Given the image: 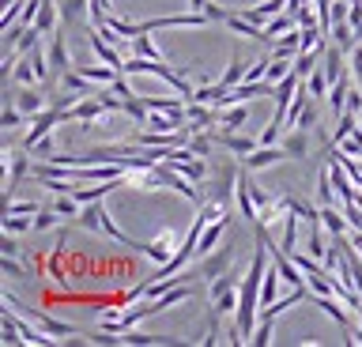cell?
Returning a JSON list of instances; mask_svg holds the SVG:
<instances>
[{"mask_svg":"<svg viewBox=\"0 0 362 347\" xmlns=\"http://www.w3.org/2000/svg\"><path fill=\"white\" fill-rule=\"evenodd\" d=\"M253 238H257V253H253V264H249L245 279L238 283V310H234V329L242 336V343H249L253 336V321L260 313V287H264V257L272 253V242H268V223H253Z\"/></svg>","mask_w":362,"mask_h":347,"instance_id":"obj_1","label":"cell"},{"mask_svg":"<svg viewBox=\"0 0 362 347\" xmlns=\"http://www.w3.org/2000/svg\"><path fill=\"white\" fill-rule=\"evenodd\" d=\"M163 163H170V166H174V170H181V174H185V177H189L192 185H197V182H204V177H208V163H204V155L189 151V148H170Z\"/></svg>","mask_w":362,"mask_h":347,"instance_id":"obj_2","label":"cell"},{"mask_svg":"<svg viewBox=\"0 0 362 347\" xmlns=\"http://www.w3.org/2000/svg\"><path fill=\"white\" fill-rule=\"evenodd\" d=\"M230 261H234V245L223 242L219 249H211L208 257H200L197 268H185V272H189V279H215V276L226 272V264H230Z\"/></svg>","mask_w":362,"mask_h":347,"instance_id":"obj_3","label":"cell"},{"mask_svg":"<svg viewBox=\"0 0 362 347\" xmlns=\"http://www.w3.org/2000/svg\"><path fill=\"white\" fill-rule=\"evenodd\" d=\"M4 306H11L16 313H23V317H30L34 324H38V329H45L49 336H76V329H72V324H64V321H53V317H45V313H38L34 306H27V302H19L16 295H11V290H4Z\"/></svg>","mask_w":362,"mask_h":347,"instance_id":"obj_4","label":"cell"},{"mask_svg":"<svg viewBox=\"0 0 362 347\" xmlns=\"http://www.w3.org/2000/svg\"><path fill=\"white\" fill-rule=\"evenodd\" d=\"M4 95H8L4 102H16V106H19V110H23V114H27L30 121H34V117H38L42 110H45V95H42V91H34V87H19V95L11 98V80H4Z\"/></svg>","mask_w":362,"mask_h":347,"instance_id":"obj_5","label":"cell"},{"mask_svg":"<svg viewBox=\"0 0 362 347\" xmlns=\"http://www.w3.org/2000/svg\"><path fill=\"white\" fill-rule=\"evenodd\" d=\"M238 170H242V166L223 163V166H219V174H215V193H211V200H219L223 208L230 204V193H238V189H234V182H238Z\"/></svg>","mask_w":362,"mask_h":347,"instance_id":"obj_6","label":"cell"},{"mask_svg":"<svg viewBox=\"0 0 362 347\" xmlns=\"http://www.w3.org/2000/svg\"><path fill=\"white\" fill-rule=\"evenodd\" d=\"M208 136L219 143V148H226L230 155H238V159H245L249 151L260 148V140H253V136H234V132H208Z\"/></svg>","mask_w":362,"mask_h":347,"instance_id":"obj_7","label":"cell"},{"mask_svg":"<svg viewBox=\"0 0 362 347\" xmlns=\"http://www.w3.org/2000/svg\"><path fill=\"white\" fill-rule=\"evenodd\" d=\"M279 159H287V148H276V143H260L257 151H249L242 166H249V170H260V166H276Z\"/></svg>","mask_w":362,"mask_h":347,"instance_id":"obj_8","label":"cell"},{"mask_svg":"<svg viewBox=\"0 0 362 347\" xmlns=\"http://www.w3.org/2000/svg\"><path fill=\"white\" fill-rule=\"evenodd\" d=\"M321 72L328 76V83H336L339 76H347V49H339L336 42H328L325 61H321Z\"/></svg>","mask_w":362,"mask_h":347,"instance_id":"obj_9","label":"cell"},{"mask_svg":"<svg viewBox=\"0 0 362 347\" xmlns=\"http://www.w3.org/2000/svg\"><path fill=\"white\" fill-rule=\"evenodd\" d=\"M23 151H27V148H23ZM16 155V159H4L8 163V182H4V200H11V196H16V185L23 182V177H27L30 170H34V166H30V159H27V155Z\"/></svg>","mask_w":362,"mask_h":347,"instance_id":"obj_10","label":"cell"},{"mask_svg":"<svg viewBox=\"0 0 362 347\" xmlns=\"http://www.w3.org/2000/svg\"><path fill=\"white\" fill-rule=\"evenodd\" d=\"M170 245H174V230L166 227L155 242H144V257H147V261H155V264H166L170 257H174V249H170Z\"/></svg>","mask_w":362,"mask_h":347,"instance_id":"obj_11","label":"cell"},{"mask_svg":"<svg viewBox=\"0 0 362 347\" xmlns=\"http://www.w3.org/2000/svg\"><path fill=\"white\" fill-rule=\"evenodd\" d=\"M57 8H61V27L90 23V0H57Z\"/></svg>","mask_w":362,"mask_h":347,"instance_id":"obj_12","label":"cell"},{"mask_svg":"<svg viewBox=\"0 0 362 347\" xmlns=\"http://www.w3.org/2000/svg\"><path fill=\"white\" fill-rule=\"evenodd\" d=\"M347 98H351V76H339V80L328 87V110H332V117L347 114Z\"/></svg>","mask_w":362,"mask_h":347,"instance_id":"obj_13","label":"cell"},{"mask_svg":"<svg viewBox=\"0 0 362 347\" xmlns=\"http://www.w3.org/2000/svg\"><path fill=\"white\" fill-rule=\"evenodd\" d=\"M287 30H298V19H291L287 12L272 16L268 23H264V46H272V42H276V38H283Z\"/></svg>","mask_w":362,"mask_h":347,"instance_id":"obj_14","label":"cell"},{"mask_svg":"<svg viewBox=\"0 0 362 347\" xmlns=\"http://www.w3.org/2000/svg\"><path fill=\"white\" fill-rule=\"evenodd\" d=\"M332 38H336V46H339V49H347V53H355V46H358V35H355V27H351L347 19L332 23Z\"/></svg>","mask_w":362,"mask_h":347,"instance_id":"obj_15","label":"cell"},{"mask_svg":"<svg viewBox=\"0 0 362 347\" xmlns=\"http://www.w3.org/2000/svg\"><path fill=\"white\" fill-rule=\"evenodd\" d=\"M49 61H53V72H57V76H64L68 69H72V64H68V49H64V35H61V30L53 35V53H49Z\"/></svg>","mask_w":362,"mask_h":347,"instance_id":"obj_16","label":"cell"},{"mask_svg":"<svg viewBox=\"0 0 362 347\" xmlns=\"http://www.w3.org/2000/svg\"><path fill=\"white\" fill-rule=\"evenodd\" d=\"M321 223H325L328 230H332V238H336V234H347V227H351L347 216H339V211H332V204H321Z\"/></svg>","mask_w":362,"mask_h":347,"instance_id":"obj_17","label":"cell"},{"mask_svg":"<svg viewBox=\"0 0 362 347\" xmlns=\"http://www.w3.org/2000/svg\"><path fill=\"white\" fill-rule=\"evenodd\" d=\"M245 117H249V114H245V102H234V106L223 110V121H219V125H223V129H242Z\"/></svg>","mask_w":362,"mask_h":347,"instance_id":"obj_18","label":"cell"},{"mask_svg":"<svg viewBox=\"0 0 362 347\" xmlns=\"http://www.w3.org/2000/svg\"><path fill=\"white\" fill-rule=\"evenodd\" d=\"M245 72H249V69H245V61L234 53V57H230V64H226V72H223V83H226V87H238V83L245 80Z\"/></svg>","mask_w":362,"mask_h":347,"instance_id":"obj_19","label":"cell"},{"mask_svg":"<svg viewBox=\"0 0 362 347\" xmlns=\"http://www.w3.org/2000/svg\"><path fill=\"white\" fill-rule=\"evenodd\" d=\"M287 155H294V159H302L305 155V148H310V140H305V129H291V136H287Z\"/></svg>","mask_w":362,"mask_h":347,"instance_id":"obj_20","label":"cell"},{"mask_svg":"<svg viewBox=\"0 0 362 347\" xmlns=\"http://www.w3.org/2000/svg\"><path fill=\"white\" fill-rule=\"evenodd\" d=\"M132 53H136V57H151V61H163V57H158V49H155V42L147 38V30H144V35H136V38H132Z\"/></svg>","mask_w":362,"mask_h":347,"instance_id":"obj_21","label":"cell"},{"mask_svg":"<svg viewBox=\"0 0 362 347\" xmlns=\"http://www.w3.org/2000/svg\"><path fill=\"white\" fill-rule=\"evenodd\" d=\"M332 193H336V185H332V174H328V166L321 174H317V200L321 204H332Z\"/></svg>","mask_w":362,"mask_h":347,"instance_id":"obj_22","label":"cell"},{"mask_svg":"<svg viewBox=\"0 0 362 347\" xmlns=\"http://www.w3.org/2000/svg\"><path fill=\"white\" fill-rule=\"evenodd\" d=\"M305 87H310V95H313V98H325V95H328V87H332V83H328V76H325L321 69H317V72H310V76H305Z\"/></svg>","mask_w":362,"mask_h":347,"instance_id":"obj_23","label":"cell"},{"mask_svg":"<svg viewBox=\"0 0 362 347\" xmlns=\"http://www.w3.org/2000/svg\"><path fill=\"white\" fill-rule=\"evenodd\" d=\"M27 234V230H34V223L27 219V216H8V211H4V234Z\"/></svg>","mask_w":362,"mask_h":347,"instance_id":"obj_24","label":"cell"},{"mask_svg":"<svg viewBox=\"0 0 362 347\" xmlns=\"http://www.w3.org/2000/svg\"><path fill=\"white\" fill-rule=\"evenodd\" d=\"M234 272H223V276H215V283H211V290H208V295H211V302L215 298H219V295H226V290H234Z\"/></svg>","mask_w":362,"mask_h":347,"instance_id":"obj_25","label":"cell"},{"mask_svg":"<svg viewBox=\"0 0 362 347\" xmlns=\"http://www.w3.org/2000/svg\"><path fill=\"white\" fill-rule=\"evenodd\" d=\"M249 343H260V347L272 343V321L268 317H260V324L253 329V336H249Z\"/></svg>","mask_w":362,"mask_h":347,"instance_id":"obj_26","label":"cell"},{"mask_svg":"<svg viewBox=\"0 0 362 347\" xmlns=\"http://www.w3.org/2000/svg\"><path fill=\"white\" fill-rule=\"evenodd\" d=\"M317 121H321V117H317V98H310V106H305L302 117H298V129L310 132V129H317Z\"/></svg>","mask_w":362,"mask_h":347,"instance_id":"obj_27","label":"cell"},{"mask_svg":"<svg viewBox=\"0 0 362 347\" xmlns=\"http://www.w3.org/2000/svg\"><path fill=\"white\" fill-rule=\"evenodd\" d=\"M336 148H344L347 155H358V159H362V125H358L355 132H351V136H347L344 143H336Z\"/></svg>","mask_w":362,"mask_h":347,"instance_id":"obj_28","label":"cell"},{"mask_svg":"<svg viewBox=\"0 0 362 347\" xmlns=\"http://www.w3.org/2000/svg\"><path fill=\"white\" fill-rule=\"evenodd\" d=\"M4 211H8V216H38L42 208H38V204H30V200H23V204H16V200H8V208H4Z\"/></svg>","mask_w":362,"mask_h":347,"instance_id":"obj_29","label":"cell"},{"mask_svg":"<svg viewBox=\"0 0 362 347\" xmlns=\"http://www.w3.org/2000/svg\"><path fill=\"white\" fill-rule=\"evenodd\" d=\"M57 223V208H42L38 216H34V230H49Z\"/></svg>","mask_w":362,"mask_h":347,"instance_id":"obj_30","label":"cell"},{"mask_svg":"<svg viewBox=\"0 0 362 347\" xmlns=\"http://www.w3.org/2000/svg\"><path fill=\"white\" fill-rule=\"evenodd\" d=\"M30 151H34V155H45V159H49V155H53V132H49V136H42Z\"/></svg>","mask_w":362,"mask_h":347,"instance_id":"obj_31","label":"cell"},{"mask_svg":"<svg viewBox=\"0 0 362 347\" xmlns=\"http://www.w3.org/2000/svg\"><path fill=\"white\" fill-rule=\"evenodd\" d=\"M110 87H113V91H117L121 98H132V95H136V91H132V87H129V80H124V72H121V76H117V80H113Z\"/></svg>","mask_w":362,"mask_h":347,"instance_id":"obj_32","label":"cell"},{"mask_svg":"<svg viewBox=\"0 0 362 347\" xmlns=\"http://www.w3.org/2000/svg\"><path fill=\"white\" fill-rule=\"evenodd\" d=\"M351 69H355V80H358V87H362V42L355 46V53H351Z\"/></svg>","mask_w":362,"mask_h":347,"instance_id":"obj_33","label":"cell"},{"mask_svg":"<svg viewBox=\"0 0 362 347\" xmlns=\"http://www.w3.org/2000/svg\"><path fill=\"white\" fill-rule=\"evenodd\" d=\"M4 272H8V276H23V279H27V268H19L16 261H11V257H4Z\"/></svg>","mask_w":362,"mask_h":347,"instance_id":"obj_34","label":"cell"},{"mask_svg":"<svg viewBox=\"0 0 362 347\" xmlns=\"http://www.w3.org/2000/svg\"><path fill=\"white\" fill-rule=\"evenodd\" d=\"M189 8L192 12H208V0H189Z\"/></svg>","mask_w":362,"mask_h":347,"instance_id":"obj_35","label":"cell"},{"mask_svg":"<svg viewBox=\"0 0 362 347\" xmlns=\"http://www.w3.org/2000/svg\"><path fill=\"white\" fill-rule=\"evenodd\" d=\"M358 125H362V114H358Z\"/></svg>","mask_w":362,"mask_h":347,"instance_id":"obj_36","label":"cell"}]
</instances>
